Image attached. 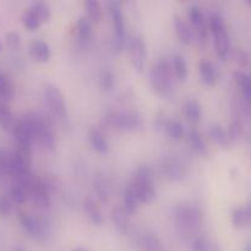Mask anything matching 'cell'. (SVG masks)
I'll use <instances>...</instances> for the list:
<instances>
[{"label":"cell","instance_id":"cell-1","mask_svg":"<svg viewBox=\"0 0 251 251\" xmlns=\"http://www.w3.org/2000/svg\"><path fill=\"white\" fill-rule=\"evenodd\" d=\"M202 223L201 212L196 207L180 206L176 211V225L180 233L190 235L195 233Z\"/></svg>","mask_w":251,"mask_h":251},{"label":"cell","instance_id":"cell-2","mask_svg":"<svg viewBox=\"0 0 251 251\" xmlns=\"http://www.w3.org/2000/svg\"><path fill=\"white\" fill-rule=\"evenodd\" d=\"M173 69L172 64L166 59L159 60L151 70V85L159 95H167L172 88L173 82Z\"/></svg>","mask_w":251,"mask_h":251},{"label":"cell","instance_id":"cell-3","mask_svg":"<svg viewBox=\"0 0 251 251\" xmlns=\"http://www.w3.org/2000/svg\"><path fill=\"white\" fill-rule=\"evenodd\" d=\"M131 188L135 190L137 199L141 203H151L157 196L153 186L152 173L147 167L139 168Z\"/></svg>","mask_w":251,"mask_h":251},{"label":"cell","instance_id":"cell-4","mask_svg":"<svg viewBox=\"0 0 251 251\" xmlns=\"http://www.w3.org/2000/svg\"><path fill=\"white\" fill-rule=\"evenodd\" d=\"M105 124L118 131H134L142 126L140 115L132 112H110L104 118Z\"/></svg>","mask_w":251,"mask_h":251},{"label":"cell","instance_id":"cell-5","mask_svg":"<svg viewBox=\"0 0 251 251\" xmlns=\"http://www.w3.org/2000/svg\"><path fill=\"white\" fill-rule=\"evenodd\" d=\"M210 28L213 34L216 51H217V54L222 59L227 58V55L230 51V38L222 17L218 16V15L211 17Z\"/></svg>","mask_w":251,"mask_h":251},{"label":"cell","instance_id":"cell-6","mask_svg":"<svg viewBox=\"0 0 251 251\" xmlns=\"http://www.w3.org/2000/svg\"><path fill=\"white\" fill-rule=\"evenodd\" d=\"M32 122L34 132V140L39 142L47 151H53L55 147V135L50 125L42 117L36 114H28Z\"/></svg>","mask_w":251,"mask_h":251},{"label":"cell","instance_id":"cell-7","mask_svg":"<svg viewBox=\"0 0 251 251\" xmlns=\"http://www.w3.org/2000/svg\"><path fill=\"white\" fill-rule=\"evenodd\" d=\"M44 100H46L47 105L50 109L55 117L65 118L66 117V104L64 96L61 93L60 88L53 83H47L44 86Z\"/></svg>","mask_w":251,"mask_h":251},{"label":"cell","instance_id":"cell-8","mask_svg":"<svg viewBox=\"0 0 251 251\" xmlns=\"http://www.w3.org/2000/svg\"><path fill=\"white\" fill-rule=\"evenodd\" d=\"M130 60L137 73H142L146 63V44L141 36H135L130 39L129 43Z\"/></svg>","mask_w":251,"mask_h":251},{"label":"cell","instance_id":"cell-9","mask_svg":"<svg viewBox=\"0 0 251 251\" xmlns=\"http://www.w3.org/2000/svg\"><path fill=\"white\" fill-rule=\"evenodd\" d=\"M12 134H14L17 145L31 147L32 142L34 141V132L33 126H32V122L29 119V115H25L19 122L15 123Z\"/></svg>","mask_w":251,"mask_h":251},{"label":"cell","instance_id":"cell-10","mask_svg":"<svg viewBox=\"0 0 251 251\" xmlns=\"http://www.w3.org/2000/svg\"><path fill=\"white\" fill-rule=\"evenodd\" d=\"M22 228L31 238L41 240L46 237V223L31 213H22L20 217Z\"/></svg>","mask_w":251,"mask_h":251},{"label":"cell","instance_id":"cell-11","mask_svg":"<svg viewBox=\"0 0 251 251\" xmlns=\"http://www.w3.org/2000/svg\"><path fill=\"white\" fill-rule=\"evenodd\" d=\"M28 196L36 206L41 208H48L50 205L48 186L39 179H33L28 186Z\"/></svg>","mask_w":251,"mask_h":251},{"label":"cell","instance_id":"cell-12","mask_svg":"<svg viewBox=\"0 0 251 251\" xmlns=\"http://www.w3.org/2000/svg\"><path fill=\"white\" fill-rule=\"evenodd\" d=\"M108 9L113 20V26L115 31V39L124 41L125 38V20L123 15L122 4L119 1H109Z\"/></svg>","mask_w":251,"mask_h":251},{"label":"cell","instance_id":"cell-13","mask_svg":"<svg viewBox=\"0 0 251 251\" xmlns=\"http://www.w3.org/2000/svg\"><path fill=\"white\" fill-rule=\"evenodd\" d=\"M162 173L169 180L178 181L185 176V167L178 159L166 158L162 163Z\"/></svg>","mask_w":251,"mask_h":251},{"label":"cell","instance_id":"cell-14","mask_svg":"<svg viewBox=\"0 0 251 251\" xmlns=\"http://www.w3.org/2000/svg\"><path fill=\"white\" fill-rule=\"evenodd\" d=\"M29 55L38 63H47L50 59V48L42 39H36L29 46Z\"/></svg>","mask_w":251,"mask_h":251},{"label":"cell","instance_id":"cell-15","mask_svg":"<svg viewBox=\"0 0 251 251\" xmlns=\"http://www.w3.org/2000/svg\"><path fill=\"white\" fill-rule=\"evenodd\" d=\"M90 142L91 145H92L93 150H95L97 153L105 154L109 151V144H108L107 139H105L102 130H100L98 127H92V129H91Z\"/></svg>","mask_w":251,"mask_h":251},{"label":"cell","instance_id":"cell-16","mask_svg":"<svg viewBox=\"0 0 251 251\" xmlns=\"http://www.w3.org/2000/svg\"><path fill=\"white\" fill-rule=\"evenodd\" d=\"M83 207H85L86 215L88 216V218L91 220V222L93 225H102L103 223V215L102 211H100V206H98L97 201L93 198L88 196L85 199V202H83Z\"/></svg>","mask_w":251,"mask_h":251},{"label":"cell","instance_id":"cell-17","mask_svg":"<svg viewBox=\"0 0 251 251\" xmlns=\"http://www.w3.org/2000/svg\"><path fill=\"white\" fill-rule=\"evenodd\" d=\"M112 220L114 223L115 228L119 230L120 233H126L129 229L130 221H129V215L126 213V211L124 210V207H120V206H115L112 211Z\"/></svg>","mask_w":251,"mask_h":251},{"label":"cell","instance_id":"cell-18","mask_svg":"<svg viewBox=\"0 0 251 251\" xmlns=\"http://www.w3.org/2000/svg\"><path fill=\"white\" fill-rule=\"evenodd\" d=\"M188 141L190 145L191 149L196 152L198 154L201 156H207L208 150L206 146L205 141H203V137L200 132L196 129H190L188 132Z\"/></svg>","mask_w":251,"mask_h":251},{"label":"cell","instance_id":"cell-19","mask_svg":"<svg viewBox=\"0 0 251 251\" xmlns=\"http://www.w3.org/2000/svg\"><path fill=\"white\" fill-rule=\"evenodd\" d=\"M199 69H200V76L202 82L207 86L215 85L216 80H217V70H216V66L211 61L201 60Z\"/></svg>","mask_w":251,"mask_h":251},{"label":"cell","instance_id":"cell-20","mask_svg":"<svg viewBox=\"0 0 251 251\" xmlns=\"http://www.w3.org/2000/svg\"><path fill=\"white\" fill-rule=\"evenodd\" d=\"M174 29L176 32V36L178 38L180 39L183 43L185 44H190L193 42L194 36H193V31L190 29L189 25L181 19L180 16H176L174 17Z\"/></svg>","mask_w":251,"mask_h":251},{"label":"cell","instance_id":"cell-21","mask_svg":"<svg viewBox=\"0 0 251 251\" xmlns=\"http://www.w3.org/2000/svg\"><path fill=\"white\" fill-rule=\"evenodd\" d=\"M140 203L141 202H140V200L137 199L136 193H135L134 189H132L131 186H130L129 189H126L124 193V198H123V207L126 211L127 215H134L137 211V208H139Z\"/></svg>","mask_w":251,"mask_h":251},{"label":"cell","instance_id":"cell-22","mask_svg":"<svg viewBox=\"0 0 251 251\" xmlns=\"http://www.w3.org/2000/svg\"><path fill=\"white\" fill-rule=\"evenodd\" d=\"M232 223L235 228H245L251 223L248 207H237L232 212Z\"/></svg>","mask_w":251,"mask_h":251},{"label":"cell","instance_id":"cell-23","mask_svg":"<svg viewBox=\"0 0 251 251\" xmlns=\"http://www.w3.org/2000/svg\"><path fill=\"white\" fill-rule=\"evenodd\" d=\"M172 69H173L174 75L176 76L179 81H185L188 77V65H186L185 59L181 55L176 54L172 58Z\"/></svg>","mask_w":251,"mask_h":251},{"label":"cell","instance_id":"cell-24","mask_svg":"<svg viewBox=\"0 0 251 251\" xmlns=\"http://www.w3.org/2000/svg\"><path fill=\"white\" fill-rule=\"evenodd\" d=\"M210 136L212 137V140L216 144H218L222 147H229L230 144H232L229 136H228V132L221 125L215 124L211 126Z\"/></svg>","mask_w":251,"mask_h":251},{"label":"cell","instance_id":"cell-25","mask_svg":"<svg viewBox=\"0 0 251 251\" xmlns=\"http://www.w3.org/2000/svg\"><path fill=\"white\" fill-rule=\"evenodd\" d=\"M184 113H185L186 118L189 122L198 123L200 122L201 115H202V110H201L200 103L196 100H190L185 103L184 105Z\"/></svg>","mask_w":251,"mask_h":251},{"label":"cell","instance_id":"cell-26","mask_svg":"<svg viewBox=\"0 0 251 251\" xmlns=\"http://www.w3.org/2000/svg\"><path fill=\"white\" fill-rule=\"evenodd\" d=\"M234 77L245 100H251V76L245 73H242V71H237L234 74Z\"/></svg>","mask_w":251,"mask_h":251},{"label":"cell","instance_id":"cell-27","mask_svg":"<svg viewBox=\"0 0 251 251\" xmlns=\"http://www.w3.org/2000/svg\"><path fill=\"white\" fill-rule=\"evenodd\" d=\"M14 115H12L9 105L6 104V102L0 100V126L4 130H11L14 129Z\"/></svg>","mask_w":251,"mask_h":251},{"label":"cell","instance_id":"cell-28","mask_svg":"<svg viewBox=\"0 0 251 251\" xmlns=\"http://www.w3.org/2000/svg\"><path fill=\"white\" fill-rule=\"evenodd\" d=\"M164 129H166L167 134L173 140H181L185 135L184 125L178 120H167L164 123Z\"/></svg>","mask_w":251,"mask_h":251},{"label":"cell","instance_id":"cell-29","mask_svg":"<svg viewBox=\"0 0 251 251\" xmlns=\"http://www.w3.org/2000/svg\"><path fill=\"white\" fill-rule=\"evenodd\" d=\"M188 15L191 25H193L194 27H196L200 33H203V32H205V19H203V14L202 11H201L200 7L194 5V6H191L190 9H189Z\"/></svg>","mask_w":251,"mask_h":251},{"label":"cell","instance_id":"cell-30","mask_svg":"<svg viewBox=\"0 0 251 251\" xmlns=\"http://www.w3.org/2000/svg\"><path fill=\"white\" fill-rule=\"evenodd\" d=\"M85 9L87 12V17L93 22H100L103 17L102 6L97 0H87L85 1Z\"/></svg>","mask_w":251,"mask_h":251},{"label":"cell","instance_id":"cell-31","mask_svg":"<svg viewBox=\"0 0 251 251\" xmlns=\"http://www.w3.org/2000/svg\"><path fill=\"white\" fill-rule=\"evenodd\" d=\"M29 10H31V11L33 12L37 17H38L39 21H41L42 24H44V22H48L49 19H50V16H51L50 6L43 1H38V2H34V4H32V6L29 7Z\"/></svg>","mask_w":251,"mask_h":251},{"label":"cell","instance_id":"cell-32","mask_svg":"<svg viewBox=\"0 0 251 251\" xmlns=\"http://www.w3.org/2000/svg\"><path fill=\"white\" fill-rule=\"evenodd\" d=\"M10 198H11L12 202L17 203V205H22V203L26 202L27 198H28V191L24 185L15 183L12 185L11 190H10Z\"/></svg>","mask_w":251,"mask_h":251},{"label":"cell","instance_id":"cell-33","mask_svg":"<svg viewBox=\"0 0 251 251\" xmlns=\"http://www.w3.org/2000/svg\"><path fill=\"white\" fill-rule=\"evenodd\" d=\"M12 97H14V87L6 76L0 71V100L2 102H7L12 100Z\"/></svg>","mask_w":251,"mask_h":251},{"label":"cell","instance_id":"cell-34","mask_svg":"<svg viewBox=\"0 0 251 251\" xmlns=\"http://www.w3.org/2000/svg\"><path fill=\"white\" fill-rule=\"evenodd\" d=\"M21 21L22 24H24L25 28L28 29V31H36V29L42 25V22L39 21L38 17H37L29 9H27L26 11H24V14L21 15Z\"/></svg>","mask_w":251,"mask_h":251},{"label":"cell","instance_id":"cell-35","mask_svg":"<svg viewBox=\"0 0 251 251\" xmlns=\"http://www.w3.org/2000/svg\"><path fill=\"white\" fill-rule=\"evenodd\" d=\"M93 185H95V190H96V194L98 195V199H100V201H103V202H107V201L109 200V195H110V190L107 181H105L103 178H100V176H98V178L95 179Z\"/></svg>","mask_w":251,"mask_h":251},{"label":"cell","instance_id":"cell-36","mask_svg":"<svg viewBox=\"0 0 251 251\" xmlns=\"http://www.w3.org/2000/svg\"><path fill=\"white\" fill-rule=\"evenodd\" d=\"M77 33L78 37L83 41L90 39L91 34H92V25L87 16H81L77 20Z\"/></svg>","mask_w":251,"mask_h":251},{"label":"cell","instance_id":"cell-37","mask_svg":"<svg viewBox=\"0 0 251 251\" xmlns=\"http://www.w3.org/2000/svg\"><path fill=\"white\" fill-rule=\"evenodd\" d=\"M142 247L145 251H164L163 245L158 237L154 234H146L142 239Z\"/></svg>","mask_w":251,"mask_h":251},{"label":"cell","instance_id":"cell-38","mask_svg":"<svg viewBox=\"0 0 251 251\" xmlns=\"http://www.w3.org/2000/svg\"><path fill=\"white\" fill-rule=\"evenodd\" d=\"M115 85V78L114 74L110 70H103L100 75V86L103 91L109 92L114 88Z\"/></svg>","mask_w":251,"mask_h":251},{"label":"cell","instance_id":"cell-39","mask_svg":"<svg viewBox=\"0 0 251 251\" xmlns=\"http://www.w3.org/2000/svg\"><path fill=\"white\" fill-rule=\"evenodd\" d=\"M12 207L11 198L0 194V217H7L12 212Z\"/></svg>","mask_w":251,"mask_h":251},{"label":"cell","instance_id":"cell-40","mask_svg":"<svg viewBox=\"0 0 251 251\" xmlns=\"http://www.w3.org/2000/svg\"><path fill=\"white\" fill-rule=\"evenodd\" d=\"M9 154H6L4 150L0 149V179L9 174Z\"/></svg>","mask_w":251,"mask_h":251},{"label":"cell","instance_id":"cell-41","mask_svg":"<svg viewBox=\"0 0 251 251\" xmlns=\"http://www.w3.org/2000/svg\"><path fill=\"white\" fill-rule=\"evenodd\" d=\"M5 42H6L7 47H10L11 49H16L21 43V38H20V34L16 33V32H9L5 37Z\"/></svg>","mask_w":251,"mask_h":251},{"label":"cell","instance_id":"cell-42","mask_svg":"<svg viewBox=\"0 0 251 251\" xmlns=\"http://www.w3.org/2000/svg\"><path fill=\"white\" fill-rule=\"evenodd\" d=\"M193 251H211V247L205 238H196L193 243Z\"/></svg>","mask_w":251,"mask_h":251},{"label":"cell","instance_id":"cell-43","mask_svg":"<svg viewBox=\"0 0 251 251\" xmlns=\"http://www.w3.org/2000/svg\"><path fill=\"white\" fill-rule=\"evenodd\" d=\"M14 251H26L24 247H21V245H17V247L14 248Z\"/></svg>","mask_w":251,"mask_h":251},{"label":"cell","instance_id":"cell-44","mask_svg":"<svg viewBox=\"0 0 251 251\" xmlns=\"http://www.w3.org/2000/svg\"><path fill=\"white\" fill-rule=\"evenodd\" d=\"M244 251H251V242H249L247 245H245Z\"/></svg>","mask_w":251,"mask_h":251},{"label":"cell","instance_id":"cell-45","mask_svg":"<svg viewBox=\"0 0 251 251\" xmlns=\"http://www.w3.org/2000/svg\"><path fill=\"white\" fill-rule=\"evenodd\" d=\"M248 211H249V215H250V218H251V203L249 206H248Z\"/></svg>","mask_w":251,"mask_h":251},{"label":"cell","instance_id":"cell-46","mask_svg":"<svg viewBox=\"0 0 251 251\" xmlns=\"http://www.w3.org/2000/svg\"><path fill=\"white\" fill-rule=\"evenodd\" d=\"M74 251H86V250L82 249V248H77V249H75Z\"/></svg>","mask_w":251,"mask_h":251},{"label":"cell","instance_id":"cell-47","mask_svg":"<svg viewBox=\"0 0 251 251\" xmlns=\"http://www.w3.org/2000/svg\"><path fill=\"white\" fill-rule=\"evenodd\" d=\"M1 49H2V42L1 39H0V51H1Z\"/></svg>","mask_w":251,"mask_h":251},{"label":"cell","instance_id":"cell-48","mask_svg":"<svg viewBox=\"0 0 251 251\" xmlns=\"http://www.w3.org/2000/svg\"><path fill=\"white\" fill-rule=\"evenodd\" d=\"M248 5H249V6L251 7V0H249V1H248Z\"/></svg>","mask_w":251,"mask_h":251},{"label":"cell","instance_id":"cell-49","mask_svg":"<svg viewBox=\"0 0 251 251\" xmlns=\"http://www.w3.org/2000/svg\"><path fill=\"white\" fill-rule=\"evenodd\" d=\"M250 76H251V75H250Z\"/></svg>","mask_w":251,"mask_h":251}]
</instances>
